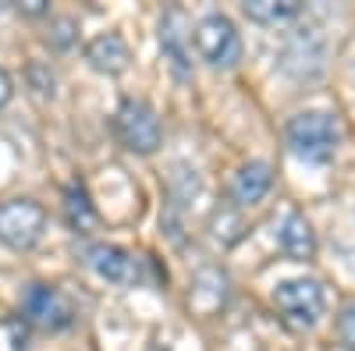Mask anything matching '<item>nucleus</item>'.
<instances>
[{"label": "nucleus", "mask_w": 355, "mask_h": 351, "mask_svg": "<svg viewBox=\"0 0 355 351\" xmlns=\"http://www.w3.org/2000/svg\"><path fill=\"white\" fill-rule=\"evenodd\" d=\"M82 262L89 270H93L100 280H110V284H135L142 277V267H139V259L121 249V245H107V242H96V245H85L82 249Z\"/></svg>", "instance_id": "7"}, {"label": "nucleus", "mask_w": 355, "mask_h": 351, "mask_svg": "<svg viewBox=\"0 0 355 351\" xmlns=\"http://www.w3.org/2000/svg\"><path fill=\"white\" fill-rule=\"evenodd\" d=\"M274 185V174H270V163L263 160H249L234 170L231 178V199L239 202V206H256V202L270 192Z\"/></svg>", "instance_id": "8"}, {"label": "nucleus", "mask_w": 355, "mask_h": 351, "mask_svg": "<svg viewBox=\"0 0 355 351\" xmlns=\"http://www.w3.org/2000/svg\"><path fill=\"white\" fill-rule=\"evenodd\" d=\"M21 316L33 323L36 330H68L75 323V305L71 298L64 295L61 287H53V284H33L21 295Z\"/></svg>", "instance_id": "4"}, {"label": "nucleus", "mask_w": 355, "mask_h": 351, "mask_svg": "<svg viewBox=\"0 0 355 351\" xmlns=\"http://www.w3.org/2000/svg\"><path fill=\"white\" fill-rule=\"evenodd\" d=\"M114 132H117L125 150H132V153H157V145L164 138L157 110L146 100H132V96L121 100V107H117Z\"/></svg>", "instance_id": "2"}, {"label": "nucleus", "mask_w": 355, "mask_h": 351, "mask_svg": "<svg viewBox=\"0 0 355 351\" xmlns=\"http://www.w3.org/2000/svg\"><path fill=\"white\" fill-rule=\"evenodd\" d=\"M341 145V125L327 110H306L288 121V150L306 163H331Z\"/></svg>", "instance_id": "1"}, {"label": "nucleus", "mask_w": 355, "mask_h": 351, "mask_svg": "<svg viewBox=\"0 0 355 351\" xmlns=\"http://www.w3.org/2000/svg\"><path fill=\"white\" fill-rule=\"evenodd\" d=\"M185 39H189V36H185V18H182V11L164 15V21H160V46H164V57L171 61V68H174L178 78H189V75H192V57H189Z\"/></svg>", "instance_id": "9"}, {"label": "nucleus", "mask_w": 355, "mask_h": 351, "mask_svg": "<svg viewBox=\"0 0 355 351\" xmlns=\"http://www.w3.org/2000/svg\"><path fill=\"white\" fill-rule=\"evenodd\" d=\"M338 337H341L345 348L355 351V302H348L341 309V316H338Z\"/></svg>", "instance_id": "14"}, {"label": "nucleus", "mask_w": 355, "mask_h": 351, "mask_svg": "<svg viewBox=\"0 0 355 351\" xmlns=\"http://www.w3.org/2000/svg\"><path fill=\"white\" fill-rule=\"evenodd\" d=\"M85 61L93 64L96 71H103V75H121L128 68V61H132V50L117 33H103V36H96L93 43L85 46Z\"/></svg>", "instance_id": "10"}, {"label": "nucleus", "mask_w": 355, "mask_h": 351, "mask_svg": "<svg viewBox=\"0 0 355 351\" xmlns=\"http://www.w3.org/2000/svg\"><path fill=\"white\" fill-rule=\"evenodd\" d=\"M46 227V210L33 199H8L0 202V245L11 252H28Z\"/></svg>", "instance_id": "3"}, {"label": "nucleus", "mask_w": 355, "mask_h": 351, "mask_svg": "<svg viewBox=\"0 0 355 351\" xmlns=\"http://www.w3.org/2000/svg\"><path fill=\"white\" fill-rule=\"evenodd\" d=\"M64 220H68V227L75 234H89V231H96V224H100V213H96L93 202H89V192L82 185H71L64 192Z\"/></svg>", "instance_id": "12"}, {"label": "nucleus", "mask_w": 355, "mask_h": 351, "mask_svg": "<svg viewBox=\"0 0 355 351\" xmlns=\"http://www.w3.org/2000/svg\"><path fill=\"white\" fill-rule=\"evenodd\" d=\"M242 11L259 25H281L299 15L302 4H295V0H249V4H242Z\"/></svg>", "instance_id": "13"}, {"label": "nucleus", "mask_w": 355, "mask_h": 351, "mask_svg": "<svg viewBox=\"0 0 355 351\" xmlns=\"http://www.w3.org/2000/svg\"><path fill=\"white\" fill-rule=\"evenodd\" d=\"M11 96H15V82H11V75L4 68H0V110L11 103Z\"/></svg>", "instance_id": "15"}, {"label": "nucleus", "mask_w": 355, "mask_h": 351, "mask_svg": "<svg viewBox=\"0 0 355 351\" xmlns=\"http://www.w3.org/2000/svg\"><path fill=\"white\" fill-rule=\"evenodd\" d=\"M196 50L206 64L214 68H234L242 61V36L231 18L224 15H206L196 25Z\"/></svg>", "instance_id": "5"}, {"label": "nucleus", "mask_w": 355, "mask_h": 351, "mask_svg": "<svg viewBox=\"0 0 355 351\" xmlns=\"http://www.w3.org/2000/svg\"><path fill=\"white\" fill-rule=\"evenodd\" d=\"M274 305H277V312H284L288 323H295V327H313L316 319L323 316V305H327V298H323V287H320L316 280L295 277V280L277 284Z\"/></svg>", "instance_id": "6"}, {"label": "nucleus", "mask_w": 355, "mask_h": 351, "mask_svg": "<svg viewBox=\"0 0 355 351\" xmlns=\"http://www.w3.org/2000/svg\"><path fill=\"white\" fill-rule=\"evenodd\" d=\"M277 245L284 249V255L299 259V262L313 259L316 255V234H313L309 220L302 213H288L277 227Z\"/></svg>", "instance_id": "11"}]
</instances>
